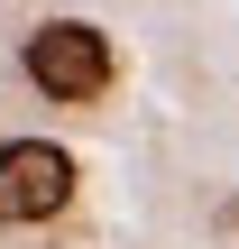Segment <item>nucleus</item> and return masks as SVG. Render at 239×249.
Wrapping results in <instances>:
<instances>
[{
	"label": "nucleus",
	"instance_id": "f03ea898",
	"mask_svg": "<svg viewBox=\"0 0 239 249\" xmlns=\"http://www.w3.org/2000/svg\"><path fill=\"white\" fill-rule=\"evenodd\" d=\"M74 185H83V166H74V148H55V139H0V222H55L64 203H74Z\"/></svg>",
	"mask_w": 239,
	"mask_h": 249
},
{
	"label": "nucleus",
	"instance_id": "f257e3e1",
	"mask_svg": "<svg viewBox=\"0 0 239 249\" xmlns=\"http://www.w3.org/2000/svg\"><path fill=\"white\" fill-rule=\"evenodd\" d=\"M18 65H28V83H37L46 102H101L111 74H120V46H111L92 18H37V28L18 37Z\"/></svg>",
	"mask_w": 239,
	"mask_h": 249
}]
</instances>
